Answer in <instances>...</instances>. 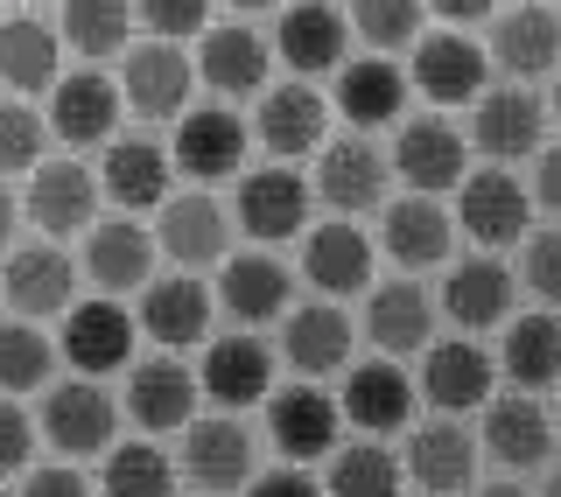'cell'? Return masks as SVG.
<instances>
[{"label":"cell","mask_w":561,"mask_h":497,"mask_svg":"<svg viewBox=\"0 0 561 497\" xmlns=\"http://www.w3.org/2000/svg\"><path fill=\"white\" fill-rule=\"evenodd\" d=\"M478 497H534V490H519V484H491V490H478Z\"/></svg>","instance_id":"obj_53"},{"label":"cell","mask_w":561,"mask_h":497,"mask_svg":"<svg viewBox=\"0 0 561 497\" xmlns=\"http://www.w3.org/2000/svg\"><path fill=\"white\" fill-rule=\"evenodd\" d=\"M421 8H435L443 22H491V14H499V0H421Z\"/></svg>","instance_id":"obj_51"},{"label":"cell","mask_w":561,"mask_h":497,"mask_svg":"<svg viewBox=\"0 0 561 497\" xmlns=\"http://www.w3.org/2000/svg\"><path fill=\"white\" fill-rule=\"evenodd\" d=\"M280 350H288V365L302 371V379L337 371V365L351 358V323H344V309H330V301H316V309H288Z\"/></svg>","instance_id":"obj_29"},{"label":"cell","mask_w":561,"mask_h":497,"mask_svg":"<svg viewBox=\"0 0 561 497\" xmlns=\"http://www.w3.org/2000/svg\"><path fill=\"white\" fill-rule=\"evenodd\" d=\"M414 414V385L400 379V365H358L344 379V420L365 435H393Z\"/></svg>","instance_id":"obj_31"},{"label":"cell","mask_w":561,"mask_h":497,"mask_svg":"<svg viewBox=\"0 0 561 497\" xmlns=\"http://www.w3.org/2000/svg\"><path fill=\"white\" fill-rule=\"evenodd\" d=\"M0 84H14V92L57 84V28L28 22V14L0 22Z\"/></svg>","instance_id":"obj_38"},{"label":"cell","mask_w":561,"mask_h":497,"mask_svg":"<svg viewBox=\"0 0 561 497\" xmlns=\"http://www.w3.org/2000/svg\"><path fill=\"white\" fill-rule=\"evenodd\" d=\"M175 470L154 441H127V449L105 455V497H169Z\"/></svg>","instance_id":"obj_42"},{"label":"cell","mask_w":561,"mask_h":497,"mask_svg":"<svg viewBox=\"0 0 561 497\" xmlns=\"http://www.w3.org/2000/svg\"><path fill=\"white\" fill-rule=\"evenodd\" d=\"M225 309L239 315V323H274L280 309H288V294H295V280H288V266L267 259V253H239V259H225Z\"/></svg>","instance_id":"obj_33"},{"label":"cell","mask_w":561,"mask_h":497,"mask_svg":"<svg viewBox=\"0 0 561 497\" xmlns=\"http://www.w3.org/2000/svg\"><path fill=\"white\" fill-rule=\"evenodd\" d=\"M64 358L78 365L84 379L127 365L134 358V315L113 309V294H105V301H84V309L70 301V309H64Z\"/></svg>","instance_id":"obj_8"},{"label":"cell","mask_w":561,"mask_h":497,"mask_svg":"<svg viewBox=\"0 0 561 497\" xmlns=\"http://www.w3.org/2000/svg\"><path fill=\"white\" fill-rule=\"evenodd\" d=\"M554 371H561V323L548 309L513 315V330H505V379L519 393H540V385H554Z\"/></svg>","instance_id":"obj_37"},{"label":"cell","mask_w":561,"mask_h":497,"mask_svg":"<svg viewBox=\"0 0 561 497\" xmlns=\"http://www.w3.org/2000/svg\"><path fill=\"white\" fill-rule=\"evenodd\" d=\"M113 119H119V92L99 78V70H78V78H57V99H49V127L57 140H113Z\"/></svg>","instance_id":"obj_27"},{"label":"cell","mask_w":561,"mask_h":497,"mask_svg":"<svg viewBox=\"0 0 561 497\" xmlns=\"http://www.w3.org/2000/svg\"><path fill=\"white\" fill-rule=\"evenodd\" d=\"M526 288L540 301H561V232H526Z\"/></svg>","instance_id":"obj_46"},{"label":"cell","mask_w":561,"mask_h":497,"mask_svg":"<svg viewBox=\"0 0 561 497\" xmlns=\"http://www.w3.org/2000/svg\"><path fill=\"white\" fill-rule=\"evenodd\" d=\"M351 35H365V43L379 49V57H393V49H408L421 35V0H351Z\"/></svg>","instance_id":"obj_43"},{"label":"cell","mask_w":561,"mask_h":497,"mask_svg":"<svg viewBox=\"0 0 561 497\" xmlns=\"http://www.w3.org/2000/svg\"><path fill=\"white\" fill-rule=\"evenodd\" d=\"M400 105H408V78L393 70V57L337 63V113L351 127H386V119H400Z\"/></svg>","instance_id":"obj_26"},{"label":"cell","mask_w":561,"mask_h":497,"mask_svg":"<svg viewBox=\"0 0 561 497\" xmlns=\"http://www.w3.org/2000/svg\"><path fill=\"white\" fill-rule=\"evenodd\" d=\"M28 455H35V420H28L8 393H0V476L28 470Z\"/></svg>","instance_id":"obj_47"},{"label":"cell","mask_w":561,"mask_h":497,"mask_svg":"<svg viewBox=\"0 0 561 497\" xmlns=\"http://www.w3.org/2000/svg\"><path fill=\"white\" fill-rule=\"evenodd\" d=\"M183 476L197 484L204 497H225L253 476V435L239 420H190L183 428Z\"/></svg>","instance_id":"obj_3"},{"label":"cell","mask_w":561,"mask_h":497,"mask_svg":"<svg viewBox=\"0 0 561 497\" xmlns=\"http://www.w3.org/2000/svg\"><path fill=\"white\" fill-rule=\"evenodd\" d=\"M491 379H499V365L478 344H435L428 365H421V400L435 414H470V406L491 400Z\"/></svg>","instance_id":"obj_15"},{"label":"cell","mask_w":561,"mask_h":497,"mask_svg":"<svg viewBox=\"0 0 561 497\" xmlns=\"http://www.w3.org/2000/svg\"><path fill=\"white\" fill-rule=\"evenodd\" d=\"M400 463L393 449H379V441H351L337 449V463H330V497H400Z\"/></svg>","instance_id":"obj_40"},{"label":"cell","mask_w":561,"mask_h":497,"mask_svg":"<svg viewBox=\"0 0 561 497\" xmlns=\"http://www.w3.org/2000/svg\"><path fill=\"white\" fill-rule=\"evenodd\" d=\"M35 428L49 435V449L64 455H99L113 441V400H105L99 379H70V385H49L43 400V420Z\"/></svg>","instance_id":"obj_4"},{"label":"cell","mask_w":561,"mask_h":497,"mask_svg":"<svg viewBox=\"0 0 561 497\" xmlns=\"http://www.w3.org/2000/svg\"><path fill=\"white\" fill-rule=\"evenodd\" d=\"M197 78L225 99L260 92V84H267V43H260L253 28H210L204 49H197Z\"/></svg>","instance_id":"obj_32"},{"label":"cell","mask_w":561,"mask_h":497,"mask_svg":"<svg viewBox=\"0 0 561 497\" xmlns=\"http://www.w3.org/2000/svg\"><path fill=\"white\" fill-rule=\"evenodd\" d=\"M22 497H92V484H84L78 470H35L22 484Z\"/></svg>","instance_id":"obj_50"},{"label":"cell","mask_w":561,"mask_h":497,"mask_svg":"<svg viewBox=\"0 0 561 497\" xmlns=\"http://www.w3.org/2000/svg\"><path fill=\"white\" fill-rule=\"evenodd\" d=\"M134 14L154 28V43H183V35L204 28L210 0H134Z\"/></svg>","instance_id":"obj_45"},{"label":"cell","mask_w":561,"mask_h":497,"mask_svg":"<svg viewBox=\"0 0 561 497\" xmlns=\"http://www.w3.org/2000/svg\"><path fill=\"white\" fill-rule=\"evenodd\" d=\"M225 239H232V224H225L218 197H162V253L169 259L210 266V259H225Z\"/></svg>","instance_id":"obj_30"},{"label":"cell","mask_w":561,"mask_h":497,"mask_svg":"<svg viewBox=\"0 0 561 497\" xmlns=\"http://www.w3.org/2000/svg\"><path fill=\"white\" fill-rule=\"evenodd\" d=\"M43 113H28V105H0V175H14V169H35L43 162Z\"/></svg>","instance_id":"obj_44"},{"label":"cell","mask_w":561,"mask_h":497,"mask_svg":"<svg viewBox=\"0 0 561 497\" xmlns=\"http://www.w3.org/2000/svg\"><path fill=\"white\" fill-rule=\"evenodd\" d=\"M365 336L379 344V358H414L435 336V301L414 288V280H393V288H373V309H365Z\"/></svg>","instance_id":"obj_20"},{"label":"cell","mask_w":561,"mask_h":497,"mask_svg":"<svg viewBox=\"0 0 561 497\" xmlns=\"http://www.w3.org/2000/svg\"><path fill=\"white\" fill-rule=\"evenodd\" d=\"M484 49L470 43V35H428V43L414 49V92H428L435 105H470L484 92Z\"/></svg>","instance_id":"obj_14"},{"label":"cell","mask_w":561,"mask_h":497,"mask_svg":"<svg viewBox=\"0 0 561 497\" xmlns=\"http://www.w3.org/2000/svg\"><path fill=\"white\" fill-rule=\"evenodd\" d=\"M491 57H499L505 78H548L554 57H561V22L548 8L499 14V28H491Z\"/></svg>","instance_id":"obj_24"},{"label":"cell","mask_w":561,"mask_h":497,"mask_svg":"<svg viewBox=\"0 0 561 497\" xmlns=\"http://www.w3.org/2000/svg\"><path fill=\"white\" fill-rule=\"evenodd\" d=\"M127 414H134L148 435L190 428V420H197V371L175 365V358L134 365V379H127Z\"/></svg>","instance_id":"obj_13"},{"label":"cell","mask_w":561,"mask_h":497,"mask_svg":"<svg viewBox=\"0 0 561 497\" xmlns=\"http://www.w3.org/2000/svg\"><path fill=\"white\" fill-rule=\"evenodd\" d=\"M470 148H484L491 162H519V154H540L548 148V105L519 84L505 92H478V119H470Z\"/></svg>","instance_id":"obj_2"},{"label":"cell","mask_w":561,"mask_h":497,"mask_svg":"<svg viewBox=\"0 0 561 497\" xmlns=\"http://www.w3.org/2000/svg\"><path fill=\"white\" fill-rule=\"evenodd\" d=\"M400 476H414L428 497H456V490H470V476H478V441L456 428V420H428V428H414Z\"/></svg>","instance_id":"obj_12"},{"label":"cell","mask_w":561,"mask_h":497,"mask_svg":"<svg viewBox=\"0 0 561 497\" xmlns=\"http://www.w3.org/2000/svg\"><path fill=\"white\" fill-rule=\"evenodd\" d=\"M49 365H57V350H49V336L35 323H0V393H35V385H49Z\"/></svg>","instance_id":"obj_41"},{"label":"cell","mask_w":561,"mask_h":497,"mask_svg":"<svg viewBox=\"0 0 561 497\" xmlns=\"http://www.w3.org/2000/svg\"><path fill=\"white\" fill-rule=\"evenodd\" d=\"M8 239H14V197L0 189V245H8Z\"/></svg>","instance_id":"obj_52"},{"label":"cell","mask_w":561,"mask_h":497,"mask_svg":"<svg viewBox=\"0 0 561 497\" xmlns=\"http://www.w3.org/2000/svg\"><path fill=\"white\" fill-rule=\"evenodd\" d=\"M245 497H323V490L302 470H274V476H245Z\"/></svg>","instance_id":"obj_49"},{"label":"cell","mask_w":561,"mask_h":497,"mask_svg":"<svg viewBox=\"0 0 561 497\" xmlns=\"http://www.w3.org/2000/svg\"><path fill=\"white\" fill-rule=\"evenodd\" d=\"M449 210L435 197H400L393 210H386V253H393L400 266H435L449 259Z\"/></svg>","instance_id":"obj_35"},{"label":"cell","mask_w":561,"mask_h":497,"mask_svg":"<svg viewBox=\"0 0 561 497\" xmlns=\"http://www.w3.org/2000/svg\"><path fill=\"white\" fill-rule=\"evenodd\" d=\"M463 197H456V224H463L478 245H519L526 232H534V204H526V183L513 169H478V175H463Z\"/></svg>","instance_id":"obj_1"},{"label":"cell","mask_w":561,"mask_h":497,"mask_svg":"<svg viewBox=\"0 0 561 497\" xmlns=\"http://www.w3.org/2000/svg\"><path fill=\"white\" fill-rule=\"evenodd\" d=\"M99 210V183L92 169L78 162H35L28 169V218L43 224V239H64V232H84Z\"/></svg>","instance_id":"obj_10"},{"label":"cell","mask_w":561,"mask_h":497,"mask_svg":"<svg viewBox=\"0 0 561 497\" xmlns=\"http://www.w3.org/2000/svg\"><path fill=\"white\" fill-rule=\"evenodd\" d=\"M302 274L323 301L365 294L373 288V239H365L358 224H316L309 245H302Z\"/></svg>","instance_id":"obj_7"},{"label":"cell","mask_w":561,"mask_h":497,"mask_svg":"<svg viewBox=\"0 0 561 497\" xmlns=\"http://www.w3.org/2000/svg\"><path fill=\"white\" fill-rule=\"evenodd\" d=\"M232 8H274V0H232Z\"/></svg>","instance_id":"obj_54"},{"label":"cell","mask_w":561,"mask_h":497,"mask_svg":"<svg viewBox=\"0 0 561 497\" xmlns=\"http://www.w3.org/2000/svg\"><path fill=\"white\" fill-rule=\"evenodd\" d=\"M484 449L499 455L505 470H548L554 455V420L534 393H513V400H484Z\"/></svg>","instance_id":"obj_6"},{"label":"cell","mask_w":561,"mask_h":497,"mask_svg":"<svg viewBox=\"0 0 561 497\" xmlns=\"http://www.w3.org/2000/svg\"><path fill=\"white\" fill-rule=\"evenodd\" d=\"M127 28H134V0H64V43L84 49V57L127 49Z\"/></svg>","instance_id":"obj_39"},{"label":"cell","mask_w":561,"mask_h":497,"mask_svg":"<svg viewBox=\"0 0 561 497\" xmlns=\"http://www.w3.org/2000/svg\"><path fill=\"white\" fill-rule=\"evenodd\" d=\"M239 224H245V239H260V245L295 239L309 224V183L288 175V169L245 175V183H239Z\"/></svg>","instance_id":"obj_9"},{"label":"cell","mask_w":561,"mask_h":497,"mask_svg":"<svg viewBox=\"0 0 561 497\" xmlns=\"http://www.w3.org/2000/svg\"><path fill=\"white\" fill-rule=\"evenodd\" d=\"M393 169H400V183L421 189V197L456 189L470 175V140L456 134L449 119H408V127H400V148H393Z\"/></svg>","instance_id":"obj_5"},{"label":"cell","mask_w":561,"mask_h":497,"mask_svg":"<svg viewBox=\"0 0 561 497\" xmlns=\"http://www.w3.org/2000/svg\"><path fill=\"white\" fill-rule=\"evenodd\" d=\"M8 309H22V323H43V315L70 309V288H78V266H70L57 245H28V253L8 259Z\"/></svg>","instance_id":"obj_21"},{"label":"cell","mask_w":561,"mask_h":497,"mask_svg":"<svg viewBox=\"0 0 561 497\" xmlns=\"http://www.w3.org/2000/svg\"><path fill=\"white\" fill-rule=\"evenodd\" d=\"M526 204L534 210H561V154L540 148L534 154V183H526Z\"/></svg>","instance_id":"obj_48"},{"label":"cell","mask_w":561,"mask_h":497,"mask_svg":"<svg viewBox=\"0 0 561 497\" xmlns=\"http://www.w3.org/2000/svg\"><path fill=\"white\" fill-rule=\"evenodd\" d=\"M197 385L218 406H253V400L274 393V350L260 344V336H225V344H210Z\"/></svg>","instance_id":"obj_22"},{"label":"cell","mask_w":561,"mask_h":497,"mask_svg":"<svg viewBox=\"0 0 561 497\" xmlns=\"http://www.w3.org/2000/svg\"><path fill=\"white\" fill-rule=\"evenodd\" d=\"M239 162H245V127L225 105L183 113V127H175V169L197 175V183H218V175H232Z\"/></svg>","instance_id":"obj_19"},{"label":"cell","mask_w":561,"mask_h":497,"mask_svg":"<svg viewBox=\"0 0 561 497\" xmlns=\"http://www.w3.org/2000/svg\"><path fill=\"white\" fill-rule=\"evenodd\" d=\"M140 330H148L162 350L204 344V336H210V288H204V280H190V274L148 280V294H140Z\"/></svg>","instance_id":"obj_16"},{"label":"cell","mask_w":561,"mask_h":497,"mask_svg":"<svg viewBox=\"0 0 561 497\" xmlns=\"http://www.w3.org/2000/svg\"><path fill=\"white\" fill-rule=\"evenodd\" d=\"M513 294H519V280L505 274L499 259H463V266H449V280H443V309H449V323H463V330H499L505 309H513Z\"/></svg>","instance_id":"obj_23"},{"label":"cell","mask_w":561,"mask_h":497,"mask_svg":"<svg viewBox=\"0 0 561 497\" xmlns=\"http://www.w3.org/2000/svg\"><path fill=\"white\" fill-rule=\"evenodd\" d=\"M105 197L127 204V210H148L169 197V154L154 140H113L105 148Z\"/></svg>","instance_id":"obj_36"},{"label":"cell","mask_w":561,"mask_h":497,"mask_svg":"<svg viewBox=\"0 0 561 497\" xmlns=\"http://www.w3.org/2000/svg\"><path fill=\"white\" fill-rule=\"evenodd\" d=\"M267 428H274L280 455L316 463V455H330V441H337V400L316 393V385H288V393H274V406H267Z\"/></svg>","instance_id":"obj_18"},{"label":"cell","mask_w":561,"mask_h":497,"mask_svg":"<svg viewBox=\"0 0 561 497\" xmlns=\"http://www.w3.org/2000/svg\"><path fill=\"white\" fill-rule=\"evenodd\" d=\"M127 105L134 113H148V119H169V113H183L190 105V84H197V63L183 57L175 43H140L127 49Z\"/></svg>","instance_id":"obj_11"},{"label":"cell","mask_w":561,"mask_h":497,"mask_svg":"<svg viewBox=\"0 0 561 497\" xmlns=\"http://www.w3.org/2000/svg\"><path fill=\"white\" fill-rule=\"evenodd\" d=\"M260 140L288 162V154H309V148H323V127H330V113H323V99L309 92V84H274L267 99H260Z\"/></svg>","instance_id":"obj_28"},{"label":"cell","mask_w":561,"mask_h":497,"mask_svg":"<svg viewBox=\"0 0 561 497\" xmlns=\"http://www.w3.org/2000/svg\"><path fill=\"white\" fill-rule=\"evenodd\" d=\"M316 197L330 210H373L386 197V154L373 140H330L316 162Z\"/></svg>","instance_id":"obj_17"},{"label":"cell","mask_w":561,"mask_h":497,"mask_svg":"<svg viewBox=\"0 0 561 497\" xmlns=\"http://www.w3.org/2000/svg\"><path fill=\"white\" fill-rule=\"evenodd\" d=\"M84 274H92L105 294L148 288V274H154V239L140 232L134 218H113V224H99V232H92V245H84Z\"/></svg>","instance_id":"obj_25"},{"label":"cell","mask_w":561,"mask_h":497,"mask_svg":"<svg viewBox=\"0 0 561 497\" xmlns=\"http://www.w3.org/2000/svg\"><path fill=\"white\" fill-rule=\"evenodd\" d=\"M344 14L330 8V0H302V8L280 14V57H288L295 70H337L344 63Z\"/></svg>","instance_id":"obj_34"}]
</instances>
